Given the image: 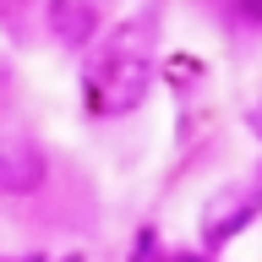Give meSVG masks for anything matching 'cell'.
<instances>
[{"instance_id": "2", "label": "cell", "mask_w": 262, "mask_h": 262, "mask_svg": "<svg viewBox=\"0 0 262 262\" xmlns=\"http://www.w3.org/2000/svg\"><path fill=\"white\" fill-rule=\"evenodd\" d=\"M44 28L66 49H88L104 28V11H98V0H44Z\"/></svg>"}, {"instance_id": "5", "label": "cell", "mask_w": 262, "mask_h": 262, "mask_svg": "<svg viewBox=\"0 0 262 262\" xmlns=\"http://www.w3.org/2000/svg\"><path fill=\"white\" fill-rule=\"evenodd\" d=\"M71 262H82V257H71Z\"/></svg>"}, {"instance_id": "3", "label": "cell", "mask_w": 262, "mask_h": 262, "mask_svg": "<svg viewBox=\"0 0 262 262\" xmlns=\"http://www.w3.org/2000/svg\"><path fill=\"white\" fill-rule=\"evenodd\" d=\"M38 186H44V159H38V147L6 142L0 147V191L6 196H33Z\"/></svg>"}, {"instance_id": "4", "label": "cell", "mask_w": 262, "mask_h": 262, "mask_svg": "<svg viewBox=\"0 0 262 262\" xmlns=\"http://www.w3.org/2000/svg\"><path fill=\"white\" fill-rule=\"evenodd\" d=\"M16 262H38V257H16Z\"/></svg>"}, {"instance_id": "1", "label": "cell", "mask_w": 262, "mask_h": 262, "mask_svg": "<svg viewBox=\"0 0 262 262\" xmlns=\"http://www.w3.org/2000/svg\"><path fill=\"white\" fill-rule=\"evenodd\" d=\"M147 88H153L147 55L142 49H126V38H120V49H110L88 71V110L93 115H126V110H137L147 98Z\"/></svg>"}]
</instances>
